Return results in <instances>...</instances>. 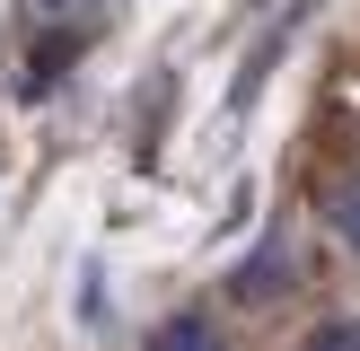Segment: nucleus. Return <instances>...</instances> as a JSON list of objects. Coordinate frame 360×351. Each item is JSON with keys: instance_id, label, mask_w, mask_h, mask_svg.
<instances>
[{"instance_id": "nucleus-1", "label": "nucleus", "mask_w": 360, "mask_h": 351, "mask_svg": "<svg viewBox=\"0 0 360 351\" xmlns=\"http://www.w3.org/2000/svg\"><path fill=\"white\" fill-rule=\"evenodd\" d=\"M281 290H290V246H264V255L238 263V298L246 307H264V298H281Z\"/></svg>"}, {"instance_id": "nucleus-2", "label": "nucleus", "mask_w": 360, "mask_h": 351, "mask_svg": "<svg viewBox=\"0 0 360 351\" xmlns=\"http://www.w3.org/2000/svg\"><path fill=\"white\" fill-rule=\"evenodd\" d=\"M158 351H220V343H211V325H202V316H176V325L158 333Z\"/></svg>"}, {"instance_id": "nucleus-3", "label": "nucleus", "mask_w": 360, "mask_h": 351, "mask_svg": "<svg viewBox=\"0 0 360 351\" xmlns=\"http://www.w3.org/2000/svg\"><path fill=\"white\" fill-rule=\"evenodd\" d=\"M308 351H360V316H326L308 333Z\"/></svg>"}, {"instance_id": "nucleus-4", "label": "nucleus", "mask_w": 360, "mask_h": 351, "mask_svg": "<svg viewBox=\"0 0 360 351\" xmlns=\"http://www.w3.org/2000/svg\"><path fill=\"white\" fill-rule=\"evenodd\" d=\"M334 228L360 246V176H352V185H334Z\"/></svg>"}]
</instances>
